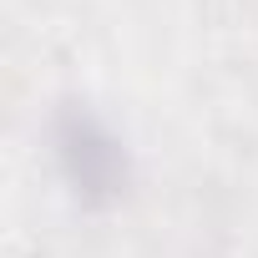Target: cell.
<instances>
[{
    "mask_svg": "<svg viewBox=\"0 0 258 258\" xmlns=\"http://www.w3.org/2000/svg\"><path fill=\"white\" fill-rule=\"evenodd\" d=\"M51 152L61 167V182L81 208H111L132 187V152L121 132L86 101H66L51 116Z\"/></svg>",
    "mask_w": 258,
    "mask_h": 258,
    "instance_id": "6da1fadb",
    "label": "cell"
}]
</instances>
